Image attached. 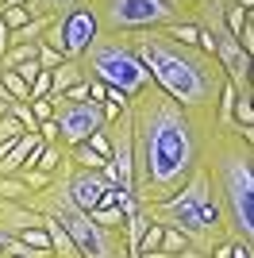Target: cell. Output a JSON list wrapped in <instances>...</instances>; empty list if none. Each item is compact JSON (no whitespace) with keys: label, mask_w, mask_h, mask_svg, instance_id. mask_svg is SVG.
<instances>
[{"label":"cell","mask_w":254,"mask_h":258,"mask_svg":"<svg viewBox=\"0 0 254 258\" xmlns=\"http://www.w3.org/2000/svg\"><path fill=\"white\" fill-rule=\"evenodd\" d=\"M143 208L162 227H177L197 250H212L220 239H227V220H223V208L216 201V189H212L204 166H197L189 173V181L173 197H166L158 205H143Z\"/></svg>","instance_id":"277c9868"},{"label":"cell","mask_w":254,"mask_h":258,"mask_svg":"<svg viewBox=\"0 0 254 258\" xmlns=\"http://www.w3.org/2000/svg\"><path fill=\"white\" fill-rule=\"evenodd\" d=\"M185 247H193V243L181 235L177 227H166V231H162V247H158V250H166V254H177V250H185Z\"/></svg>","instance_id":"2e32d148"},{"label":"cell","mask_w":254,"mask_h":258,"mask_svg":"<svg viewBox=\"0 0 254 258\" xmlns=\"http://www.w3.org/2000/svg\"><path fill=\"white\" fill-rule=\"evenodd\" d=\"M89 216H93L100 227H123V212H119V205L116 208H93Z\"/></svg>","instance_id":"ffe728a7"},{"label":"cell","mask_w":254,"mask_h":258,"mask_svg":"<svg viewBox=\"0 0 254 258\" xmlns=\"http://www.w3.org/2000/svg\"><path fill=\"white\" fill-rule=\"evenodd\" d=\"M46 258H54V254H46Z\"/></svg>","instance_id":"8d00e7d4"},{"label":"cell","mask_w":254,"mask_h":258,"mask_svg":"<svg viewBox=\"0 0 254 258\" xmlns=\"http://www.w3.org/2000/svg\"><path fill=\"white\" fill-rule=\"evenodd\" d=\"M58 177H62L66 197H70V201H74V208H81V212H93L96 201H100V193H104V189H112V181H108L100 170H81V166H74L70 158H62Z\"/></svg>","instance_id":"30bf717a"},{"label":"cell","mask_w":254,"mask_h":258,"mask_svg":"<svg viewBox=\"0 0 254 258\" xmlns=\"http://www.w3.org/2000/svg\"><path fill=\"white\" fill-rule=\"evenodd\" d=\"M54 123H58V143L62 147H77L93 135L96 127H104L100 104L96 100H54Z\"/></svg>","instance_id":"9c48e42d"},{"label":"cell","mask_w":254,"mask_h":258,"mask_svg":"<svg viewBox=\"0 0 254 258\" xmlns=\"http://www.w3.org/2000/svg\"><path fill=\"white\" fill-rule=\"evenodd\" d=\"M131 46L139 50L143 66H147L150 81L173 97L193 119L212 123L216 119V97L223 89V70L212 54L197 50L189 43H177L173 35H166L162 27L154 31H127Z\"/></svg>","instance_id":"7a4b0ae2"},{"label":"cell","mask_w":254,"mask_h":258,"mask_svg":"<svg viewBox=\"0 0 254 258\" xmlns=\"http://www.w3.org/2000/svg\"><path fill=\"white\" fill-rule=\"evenodd\" d=\"M35 62H39L42 70H54V66H62L66 58H62L58 50H54V46H46V43L39 39V46H35Z\"/></svg>","instance_id":"d6986e66"},{"label":"cell","mask_w":254,"mask_h":258,"mask_svg":"<svg viewBox=\"0 0 254 258\" xmlns=\"http://www.w3.org/2000/svg\"><path fill=\"white\" fill-rule=\"evenodd\" d=\"M100 20H96V12L89 8V0H77L70 8L54 12L50 20H46V31H42V43L54 46V50L70 58V62H81L85 50L100 39Z\"/></svg>","instance_id":"52a82bcc"},{"label":"cell","mask_w":254,"mask_h":258,"mask_svg":"<svg viewBox=\"0 0 254 258\" xmlns=\"http://www.w3.org/2000/svg\"><path fill=\"white\" fill-rule=\"evenodd\" d=\"M20 177H23V185H27V193H35V189H46V185H50L54 173H42V170H35V166H31V170H23Z\"/></svg>","instance_id":"cb8c5ba5"},{"label":"cell","mask_w":254,"mask_h":258,"mask_svg":"<svg viewBox=\"0 0 254 258\" xmlns=\"http://www.w3.org/2000/svg\"><path fill=\"white\" fill-rule=\"evenodd\" d=\"M35 131H39V139H42V143H58V123H54V119H42Z\"/></svg>","instance_id":"83f0119b"},{"label":"cell","mask_w":254,"mask_h":258,"mask_svg":"<svg viewBox=\"0 0 254 258\" xmlns=\"http://www.w3.org/2000/svg\"><path fill=\"white\" fill-rule=\"evenodd\" d=\"M0 258H4V254H0Z\"/></svg>","instance_id":"74e56055"},{"label":"cell","mask_w":254,"mask_h":258,"mask_svg":"<svg viewBox=\"0 0 254 258\" xmlns=\"http://www.w3.org/2000/svg\"><path fill=\"white\" fill-rule=\"evenodd\" d=\"M23 205H31V208H39L42 216L58 220L62 231L74 239V247H77V254H81V258H127L123 231H119V227H100L89 212L74 208V201H70L66 189H62L58 170H54V177H50L46 189H35V193L23 197Z\"/></svg>","instance_id":"5b68a950"},{"label":"cell","mask_w":254,"mask_h":258,"mask_svg":"<svg viewBox=\"0 0 254 258\" xmlns=\"http://www.w3.org/2000/svg\"><path fill=\"white\" fill-rule=\"evenodd\" d=\"M239 127L208 123L201 147V166L208 173L216 201L227 220V235L254 243V147Z\"/></svg>","instance_id":"3957f363"},{"label":"cell","mask_w":254,"mask_h":258,"mask_svg":"<svg viewBox=\"0 0 254 258\" xmlns=\"http://www.w3.org/2000/svg\"><path fill=\"white\" fill-rule=\"evenodd\" d=\"M189 4H197V0H181V12H185V8H189Z\"/></svg>","instance_id":"d6a6232c"},{"label":"cell","mask_w":254,"mask_h":258,"mask_svg":"<svg viewBox=\"0 0 254 258\" xmlns=\"http://www.w3.org/2000/svg\"><path fill=\"white\" fill-rule=\"evenodd\" d=\"M8 112L23 123V131H35V127H39V123H35V116H31V104H27V100H12Z\"/></svg>","instance_id":"7402d4cb"},{"label":"cell","mask_w":254,"mask_h":258,"mask_svg":"<svg viewBox=\"0 0 254 258\" xmlns=\"http://www.w3.org/2000/svg\"><path fill=\"white\" fill-rule=\"evenodd\" d=\"M89 100H96V104H100V100H108V85H104V81L89 77Z\"/></svg>","instance_id":"f546056e"},{"label":"cell","mask_w":254,"mask_h":258,"mask_svg":"<svg viewBox=\"0 0 254 258\" xmlns=\"http://www.w3.org/2000/svg\"><path fill=\"white\" fill-rule=\"evenodd\" d=\"M127 112H131V143H135L131 193L139 197V205H158L177 193L189 181V173L201 166L208 123L193 119L154 81L127 100Z\"/></svg>","instance_id":"6da1fadb"},{"label":"cell","mask_w":254,"mask_h":258,"mask_svg":"<svg viewBox=\"0 0 254 258\" xmlns=\"http://www.w3.org/2000/svg\"><path fill=\"white\" fill-rule=\"evenodd\" d=\"M162 231H166V227H162L158 220H150L147 231H143V239H139V250H158L162 247Z\"/></svg>","instance_id":"ac0fdd59"},{"label":"cell","mask_w":254,"mask_h":258,"mask_svg":"<svg viewBox=\"0 0 254 258\" xmlns=\"http://www.w3.org/2000/svg\"><path fill=\"white\" fill-rule=\"evenodd\" d=\"M85 147H93L100 158H108V154H112V139H108V127H96L93 135L85 139Z\"/></svg>","instance_id":"603a6c76"},{"label":"cell","mask_w":254,"mask_h":258,"mask_svg":"<svg viewBox=\"0 0 254 258\" xmlns=\"http://www.w3.org/2000/svg\"><path fill=\"white\" fill-rule=\"evenodd\" d=\"M0 85H4V93H8L12 100H27V97H31V85H27L16 70H8V66L0 70Z\"/></svg>","instance_id":"4fadbf2b"},{"label":"cell","mask_w":254,"mask_h":258,"mask_svg":"<svg viewBox=\"0 0 254 258\" xmlns=\"http://www.w3.org/2000/svg\"><path fill=\"white\" fill-rule=\"evenodd\" d=\"M62 100H89V77L85 81H77V85H70L62 93Z\"/></svg>","instance_id":"4316f807"},{"label":"cell","mask_w":254,"mask_h":258,"mask_svg":"<svg viewBox=\"0 0 254 258\" xmlns=\"http://www.w3.org/2000/svg\"><path fill=\"white\" fill-rule=\"evenodd\" d=\"M8 258H27V254H8Z\"/></svg>","instance_id":"e575fe53"},{"label":"cell","mask_w":254,"mask_h":258,"mask_svg":"<svg viewBox=\"0 0 254 258\" xmlns=\"http://www.w3.org/2000/svg\"><path fill=\"white\" fill-rule=\"evenodd\" d=\"M50 93V70H39L35 74V81H31V97H46ZM27 97V100H31Z\"/></svg>","instance_id":"484cf974"},{"label":"cell","mask_w":254,"mask_h":258,"mask_svg":"<svg viewBox=\"0 0 254 258\" xmlns=\"http://www.w3.org/2000/svg\"><path fill=\"white\" fill-rule=\"evenodd\" d=\"M89 8L100 20V31L127 35V31H154L177 23V12L166 0H89Z\"/></svg>","instance_id":"ba28073f"},{"label":"cell","mask_w":254,"mask_h":258,"mask_svg":"<svg viewBox=\"0 0 254 258\" xmlns=\"http://www.w3.org/2000/svg\"><path fill=\"white\" fill-rule=\"evenodd\" d=\"M27 104H31L35 123H42V119H50V116H54V100H46V97H31Z\"/></svg>","instance_id":"d4e9b609"},{"label":"cell","mask_w":254,"mask_h":258,"mask_svg":"<svg viewBox=\"0 0 254 258\" xmlns=\"http://www.w3.org/2000/svg\"><path fill=\"white\" fill-rule=\"evenodd\" d=\"M39 70H42V66L35 62V58H31V62H20V66H16V74H20L23 81H27V85H31V81H35V74H39Z\"/></svg>","instance_id":"f1b7e54d"},{"label":"cell","mask_w":254,"mask_h":258,"mask_svg":"<svg viewBox=\"0 0 254 258\" xmlns=\"http://www.w3.org/2000/svg\"><path fill=\"white\" fill-rule=\"evenodd\" d=\"M4 112H8V104H4V100H0V116H4Z\"/></svg>","instance_id":"836d02e7"},{"label":"cell","mask_w":254,"mask_h":258,"mask_svg":"<svg viewBox=\"0 0 254 258\" xmlns=\"http://www.w3.org/2000/svg\"><path fill=\"white\" fill-rule=\"evenodd\" d=\"M231 258H254V243H243V239H231Z\"/></svg>","instance_id":"4dcf8cb0"},{"label":"cell","mask_w":254,"mask_h":258,"mask_svg":"<svg viewBox=\"0 0 254 258\" xmlns=\"http://www.w3.org/2000/svg\"><path fill=\"white\" fill-rule=\"evenodd\" d=\"M77 81H85L81 62H70V58H66L62 66H54V70H50V93H46V100H62V93L70 85H77Z\"/></svg>","instance_id":"8fae6325"},{"label":"cell","mask_w":254,"mask_h":258,"mask_svg":"<svg viewBox=\"0 0 254 258\" xmlns=\"http://www.w3.org/2000/svg\"><path fill=\"white\" fill-rule=\"evenodd\" d=\"M81 70H85V77L104 81L108 89H116L123 97H135L139 89L150 85L147 66H143V58H139V50L131 46L127 35H108L104 31L89 50H85Z\"/></svg>","instance_id":"8992f818"},{"label":"cell","mask_w":254,"mask_h":258,"mask_svg":"<svg viewBox=\"0 0 254 258\" xmlns=\"http://www.w3.org/2000/svg\"><path fill=\"white\" fill-rule=\"evenodd\" d=\"M70 4H77V0H31L27 8H31V16H54V12L70 8Z\"/></svg>","instance_id":"44dd1931"},{"label":"cell","mask_w":254,"mask_h":258,"mask_svg":"<svg viewBox=\"0 0 254 258\" xmlns=\"http://www.w3.org/2000/svg\"><path fill=\"white\" fill-rule=\"evenodd\" d=\"M8 46H12V31H8V23L0 20V54L8 50Z\"/></svg>","instance_id":"1f68e13d"},{"label":"cell","mask_w":254,"mask_h":258,"mask_svg":"<svg viewBox=\"0 0 254 258\" xmlns=\"http://www.w3.org/2000/svg\"><path fill=\"white\" fill-rule=\"evenodd\" d=\"M23 197H27V185L20 173H0V201H23Z\"/></svg>","instance_id":"9a60e30c"},{"label":"cell","mask_w":254,"mask_h":258,"mask_svg":"<svg viewBox=\"0 0 254 258\" xmlns=\"http://www.w3.org/2000/svg\"><path fill=\"white\" fill-rule=\"evenodd\" d=\"M66 158L74 162V166H81V170H104V162H108V158H100L93 147H85V143H77V147H66Z\"/></svg>","instance_id":"7c38bea8"},{"label":"cell","mask_w":254,"mask_h":258,"mask_svg":"<svg viewBox=\"0 0 254 258\" xmlns=\"http://www.w3.org/2000/svg\"><path fill=\"white\" fill-rule=\"evenodd\" d=\"M20 135H23V123L12 116V112H4V116H0V143H16Z\"/></svg>","instance_id":"e0dca14e"},{"label":"cell","mask_w":254,"mask_h":258,"mask_svg":"<svg viewBox=\"0 0 254 258\" xmlns=\"http://www.w3.org/2000/svg\"><path fill=\"white\" fill-rule=\"evenodd\" d=\"M4 4H12V0H0V8H4Z\"/></svg>","instance_id":"d590c367"},{"label":"cell","mask_w":254,"mask_h":258,"mask_svg":"<svg viewBox=\"0 0 254 258\" xmlns=\"http://www.w3.org/2000/svg\"><path fill=\"white\" fill-rule=\"evenodd\" d=\"M0 20L8 23V31H20L23 23H31L35 16H31V8H27V4H4V8H0Z\"/></svg>","instance_id":"5bb4252c"}]
</instances>
